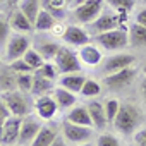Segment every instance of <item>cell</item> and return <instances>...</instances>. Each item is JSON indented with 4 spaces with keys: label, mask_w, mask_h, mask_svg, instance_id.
Wrapping results in <instances>:
<instances>
[{
    "label": "cell",
    "mask_w": 146,
    "mask_h": 146,
    "mask_svg": "<svg viewBox=\"0 0 146 146\" xmlns=\"http://www.w3.org/2000/svg\"><path fill=\"white\" fill-rule=\"evenodd\" d=\"M95 43L100 48L110 50V52L124 50L125 46H129V31H125L124 28H117V29L95 35Z\"/></svg>",
    "instance_id": "2"
},
{
    "label": "cell",
    "mask_w": 146,
    "mask_h": 146,
    "mask_svg": "<svg viewBox=\"0 0 146 146\" xmlns=\"http://www.w3.org/2000/svg\"><path fill=\"white\" fill-rule=\"evenodd\" d=\"M105 0H86L72 9V19L81 24H91L103 12Z\"/></svg>",
    "instance_id": "4"
},
{
    "label": "cell",
    "mask_w": 146,
    "mask_h": 146,
    "mask_svg": "<svg viewBox=\"0 0 146 146\" xmlns=\"http://www.w3.org/2000/svg\"><path fill=\"white\" fill-rule=\"evenodd\" d=\"M19 9L28 16V19L35 24L38 12L41 11V0H21L19 2Z\"/></svg>",
    "instance_id": "28"
},
{
    "label": "cell",
    "mask_w": 146,
    "mask_h": 146,
    "mask_svg": "<svg viewBox=\"0 0 146 146\" xmlns=\"http://www.w3.org/2000/svg\"><path fill=\"white\" fill-rule=\"evenodd\" d=\"M57 24V19L45 9H41L36 16V21H35V29L40 31V33H45V31H52L53 26Z\"/></svg>",
    "instance_id": "27"
},
{
    "label": "cell",
    "mask_w": 146,
    "mask_h": 146,
    "mask_svg": "<svg viewBox=\"0 0 146 146\" xmlns=\"http://www.w3.org/2000/svg\"><path fill=\"white\" fill-rule=\"evenodd\" d=\"M9 40H11V23L4 14H0V52L2 50L5 52Z\"/></svg>",
    "instance_id": "29"
},
{
    "label": "cell",
    "mask_w": 146,
    "mask_h": 146,
    "mask_svg": "<svg viewBox=\"0 0 146 146\" xmlns=\"http://www.w3.org/2000/svg\"><path fill=\"white\" fill-rule=\"evenodd\" d=\"M35 74H38V76H41V78H46V79H52V81H53V79L57 78V74H58V69H57L55 64L45 62L40 69L35 70Z\"/></svg>",
    "instance_id": "34"
},
{
    "label": "cell",
    "mask_w": 146,
    "mask_h": 146,
    "mask_svg": "<svg viewBox=\"0 0 146 146\" xmlns=\"http://www.w3.org/2000/svg\"><path fill=\"white\" fill-rule=\"evenodd\" d=\"M62 40L72 46H83V45H88L91 36L86 29L79 28V26H67L64 35H62Z\"/></svg>",
    "instance_id": "15"
},
{
    "label": "cell",
    "mask_w": 146,
    "mask_h": 146,
    "mask_svg": "<svg viewBox=\"0 0 146 146\" xmlns=\"http://www.w3.org/2000/svg\"><path fill=\"white\" fill-rule=\"evenodd\" d=\"M23 58H24V60H26V62H28V64H29L35 70H36V69H40V67L45 64V58H43V57H41V55H40L35 48H29Z\"/></svg>",
    "instance_id": "35"
},
{
    "label": "cell",
    "mask_w": 146,
    "mask_h": 146,
    "mask_svg": "<svg viewBox=\"0 0 146 146\" xmlns=\"http://www.w3.org/2000/svg\"><path fill=\"white\" fill-rule=\"evenodd\" d=\"M12 146H16V144H12ZM17 146H21V144H17Z\"/></svg>",
    "instance_id": "50"
},
{
    "label": "cell",
    "mask_w": 146,
    "mask_h": 146,
    "mask_svg": "<svg viewBox=\"0 0 146 146\" xmlns=\"http://www.w3.org/2000/svg\"><path fill=\"white\" fill-rule=\"evenodd\" d=\"M52 95H53V98H55L58 108H62V110L72 108V107L76 105V102H78L76 93H72V91H69V90H65V88H62V86L55 88Z\"/></svg>",
    "instance_id": "23"
},
{
    "label": "cell",
    "mask_w": 146,
    "mask_h": 146,
    "mask_svg": "<svg viewBox=\"0 0 146 146\" xmlns=\"http://www.w3.org/2000/svg\"><path fill=\"white\" fill-rule=\"evenodd\" d=\"M19 2H21V0H4V5L5 7H16Z\"/></svg>",
    "instance_id": "43"
},
{
    "label": "cell",
    "mask_w": 146,
    "mask_h": 146,
    "mask_svg": "<svg viewBox=\"0 0 146 146\" xmlns=\"http://www.w3.org/2000/svg\"><path fill=\"white\" fill-rule=\"evenodd\" d=\"M96 146H124L122 141L115 136V134H110V132H103L98 136L96 139Z\"/></svg>",
    "instance_id": "36"
},
{
    "label": "cell",
    "mask_w": 146,
    "mask_h": 146,
    "mask_svg": "<svg viewBox=\"0 0 146 146\" xmlns=\"http://www.w3.org/2000/svg\"><path fill=\"white\" fill-rule=\"evenodd\" d=\"M17 90V74L12 67H0V93Z\"/></svg>",
    "instance_id": "22"
},
{
    "label": "cell",
    "mask_w": 146,
    "mask_h": 146,
    "mask_svg": "<svg viewBox=\"0 0 146 146\" xmlns=\"http://www.w3.org/2000/svg\"><path fill=\"white\" fill-rule=\"evenodd\" d=\"M132 64H136V57L132 53H115V55H110L107 57L105 60H102L100 67H98V72L102 76H108V74H113V72H119L125 67H131Z\"/></svg>",
    "instance_id": "8"
},
{
    "label": "cell",
    "mask_w": 146,
    "mask_h": 146,
    "mask_svg": "<svg viewBox=\"0 0 146 146\" xmlns=\"http://www.w3.org/2000/svg\"><path fill=\"white\" fill-rule=\"evenodd\" d=\"M53 64L58 69V74H72V72H81V60L76 52H72L70 48L60 46L58 53L53 58Z\"/></svg>",
    "instance_id": "7"
},
{
    "label": "cell",
    "mask_w": 146,
    "mask_h": 146,
    "mask_svg": "<svg viewBox=\"0 0 146 146\" xmlns=\"http://www.w3.org/2000/svg\"><path fill=\"white\" fill-rule=\"evenodd\" d=\"M35 110H36V115H38L40 119L50 120V119L55 117V113H57V110H58V105H57V102H55L53 96L46 95V96L36 98V102H35Z\"/></svg>",
    "instance_id": "14"
},
{
    "label": "cell",
    "mask_w": 146,
    "mask_h": 146,
    "mask_svg": "<svg viewBox=\"0 0 146 146\" xmlns=\"http://www.w3.org/2000/svg\"><path fill=\"white\" fill-rule=\"evenodd\" d=\"M127 146H136V144H134V143H132V144H127Z\"/></svg>",
    "instance_id": "48"
},
{
    "label": "cell",
    "mask_w": 146,
    "mask_h": 146,
    "mask_svg": "<svg viewBox=\"0 0 146 146\" xmlns=\"http://www.w3.org/2000/svg\"><path fill=\"white\" fill-rule=\"evenodd\" d=\"M65 120L79 124V125H86V127H93V120H91V115L86 105H74L69 110Z\"/></svg>",
    "instance_id": "19"
},
{
    "label": "cell",
    "mask_w": 146,
    "mask_h": 146,
    "mask_svg": "<svg viewBox=\"0 0 146 146\" xmlns=\"http://www.w3.org/2000/svg\"><path fill=\"white\" fill-rule=\"evenodd\" d=\"M86 107L90 110V115H91V120H93V127L98 129V131H103L108 125L107 113H105V103L91 100L90 103H86Z\"/></svg>",
    "instance_id": "16"
},
{
    "label": "cell",
    "mask_w": 146,
    "mask_h": 146,
    "mask_svg": "<svg viewBox=\"0 0 146 146\" xmlns=\"http://www.w3.org/2000/svg\"><path fill=\"white\" fill-rule=\"evenodd\" d=\"M120 19H122V14L119 12H113V11H103L90 26V33L95 35H100V33H105V31H110V29H117L120 28Z\"/></svg>",
    "instance_id": "9"
},
{
    "label": "cell",
    "mask_w": 146,
    "mask_h": 146,
    "mask_svg": "<svg viewBox=\"0 0 146 146\" xmlns=\"http://www.w3.org/2000/svg\"><path fill=\"white\" fill-rule=\"evenodd\" d=\"M141 124H143V113L139 107L131 102H124L120 103V110L112 125L122 136H134Z\"/></svg>",
    "instance_id": "1"
},
{
    "label": "cell",
    "mask_w": 146,
    "mask_h": 146,
    "mask_svg": "<svg viewBox=\"0 0 146 146\" xmlns=\"http://www.w3.org/2000/svg\"><path fill=\"white\" fill-rule=\"evenodd\" d=\"M95 127H86V125H79V124H74V122H69V120H64L62 125H60V134L64 136V139L69 143V144H83V143H88L93 139L95 132H93Z\"/></svg>",
    "instance_id": "3"
},
{
    "label": "cell",
    "mask_w": 146,
    "mask_h": 146,
    "mask_svg": "<svg viewBox=\"0 0 146 146\" xmlns=\"http://www.w3.org/2000/svg\"><path fill=\"white\" fill-rule=\"evenodd\" d=\"M65 0H41V9L48 11L57 21H64L67 16V9H65Z\"/></svg>",
    "instance_id": "24"
},
{
    "label": "cell",
    "mask_w": 146,
    "mask_h": 146,
    "mask_svg": "<svg viewBox=\"0 0 146 146\" xmlns=\"http://www.w3.org/2000/svg\"><path fill=\"white\" fill-rule=\"evenodd\" d=\"M58 127L53 124H45L41 125L38 136L35 137V141L31 143V146H52V143L55 141V137L58 136Z\"/></svg>",
    "instance_id": "20"
},
{
    "label": "cell",
    "mask_w": 146,
    "mask_h": 146,
    "mask_svg": "<svg viewBox=\"0 0 146 146\" xmlns=\"http://www.w3.org/2000/svg\"><path fill=\"white\" fill-rule=\"evenodd\" d=\"M136 69L131 65V67H125L119 72H113V74H108V76H103V86L110 91V93H117V91H122L125 90L127 86L132 84L134 78H136Z\"/></svg>",
    "instance_id": "6"
},
{
    "label": "cell",
    "mask_w": 146,
    "mask_h": 146,
    "mask_svg": "<svg viewBox=\"0 0 146 146\" xmlns=\"http://www.w3.org/2000/svg\"><path fill=\"white\" fill-rule=\"evenodd\" d=\"M129 45L134 48H146V28L132 24L129 28Z\"/></svg>",
    "instance_id": "26"
},
{
    "label": "cell",
    "mask_w": 146,
    "mask_h": 146,
    "mask_svg": "<svg viewBox=\"0 0 146 146\" xmlns=\"http://www.w3.org/2000/svg\"><path fill=\"white\" fill-rule=\"evenodd\" d=\"M139 95L143 98V103L146 105V78L141 79V83H139Z\"/></svg>",
    "instance_id": "41"
},
{
    "label": "cell",
    "mask_w": 146,
    "mask_h": 146,
    "mask_svg": "<svg viewBox=\"0 0 146 146\" xmlns=\"http://www.w3.org/2000/svg\"><path fill=\"white\" fill-rule=\"evenodd\" d=\"M9 23H11V28L16 31V33H23V35H28L35 29V24L28 19V16L21 11V9H16L11 17H9Z\"/></svg>",
    "instance_id": "18"
},
{
    "label": "cell",
    "mask_w": 146,
    "mask_h": 146,
    "mask_svg": "<svg viewBox=\"0 0 146 146\" xmlns=\"http://www.w3.org/2000/svg\"><path fill=\"white\" fill-rule=\"evenodd\" d=\"M102 93V84L95 79H86L83 88H81V95L86 96V98H95Z\"/></svg>",
    "instance_id": "31"
},
{
    "label": "cell",
    "mask_w": 146,
    "mask_h": 146,
    "mask_svg": "<svg viewBox=\"0 0 146 146\" xmlns=\"http://www.w3.org/2000/svg\"><path fill=\"white\" fill-rule=\"evenodd\" d=\"M86 78L81 72H72V74H62V78L58 79V86L72 91V93H81V88L84 84Z\"/></svg>",
    "instance_id": "21"
},
{
    "label": "cell",
    "mask_w": 146,
    "mask_h": 146,
    "mask_svg": "<svg viewBox=\"0 0 146 146\" xmlns=\"http://www.w3.org/2000/svg\"><path fill=\"white\" fill-rule=\"evenodd\" d=\"M134 144L136 146H146V125L136 131V134H134Z\"/></svg>",
    "instance_id": "38"
},
{
    "label": "cell",
    "mask_w": 146,
    "mask_h": 146,
    "mask_svg": "<svg viewBox=\"0 0 146 146\" xmlns=\"http://www.w3.org/2000/svg\"><path fill=\"white\" fill-rule=\"evenodd\" d=\"M5 120H7V119H2V117H0V137H2V132H4V125H5Z\"/></svg>",
    "instance_id": "44"
},
{
    "label": "cell",
    "mask_w": 146,
    "mask_h": 146,
    "mask_svg": "<svg viewBox=\"0 0 146 146\" xmlns=\"http://www.w3.org/2000/svg\"><path fill=\"white\" fill-rule=\"evenodd\" d=\"M0 117H2V119H9V117H12V112H11V108L7 107V103L4 102L2 96H0Z\"/></svg>",
    "instance_id": "39"
},
{
    "label": "cell",
    "mask_w": 146,
    "mask_h": 146,
    "mask_svg": "<svg viewBox=\"0 0 146 146\" xmlns=\"http://www.w3.org/2000/svg\"><path fill=\"white\" fill-rule=\"evenodd\" d=\"M53 81L52 79H46V78H41L38 74H35V81H33V88H31V95L40 98V96H46L50 93H53Z\"/></svg>",
    "instance_id": "25"
},
{
    "label": "cell",
    "mask_w": 146,
    "mask_h": 146,
    "mask_svg": "<svg viewBox=\"0 0 146 146\" xmlns=\"http://www.w3.org/2000/svg\"><path fill=\"white\" fill-rule=\"evenodd\" d=\"M105 2L119 14H127L136 5V0H105Z\"/></svg>",
    "instance_id": "30"
},
{
    "label": "cell",
    "mask_w": 146,
    "mask_h": 146,
    "mask_svg": "<svg viewBox=\"0 0 146 146\" xmlns=\"http://www.w3.org/2000/svg\"><path fill=\"white\" fill-rule=\"evenodd\" d=\"M41 122L38 117H31V115H26L23 119V124H21V132H19V141L17 144L21 146H31V143L35 141V137L38 136L40 129H41Z\"/></svg>",
    "instance_id": "11"
},
{
    "label": "cell",
    "mask_w": 146,
    "mask_h": 146,
    "mask_svg": "<svg viewBox=\"0 0 146 146\" xmlns=\"http://www.w3.org/2000/svg\"><path fill=\"white\" fill-rule=\"evenodd\" d=\"M4 98V102L7 103V107L11 108L12 115L16 117H26L31 113V100L28 98V95L24 91H19V90H14V91H7V93H2L0 95Z\"/></svg>",
    "instance_id": "5"
},
{
    "label": "cell",
    "mask_w": 146,
    "mask_h": 146,
    "mask_svg": "<svg viewBox=\"0 0 146 146\" xmlns=\"http://www.w3.org/2000/svg\"><path fill=\"white\" fill-rule=\"evenodd\" d=\"M33 81H35V74H33V72L17 74V90L19 91H24V93H31Z\"/></svg>",
    "instance_id": "32"
},
{
    "label": "cell",
    "mask_w": 146,
    "mask_h": 146,
    "mask_svg": "<svg viewBox=\"0 0 146 146\" xmlns=\"http://www.w3.org/2000/svg\"><path fill=\"white\" fill-rule=\"evenodd\" d=\"M65 2H72V0H65Z\"/></svg>",
    "instance_id": "49"
},
{
    "label": "cell",
    "mask_w": 146,
    "mask_h": 146,
    "mask_svg": "<svg viewBox=\"0 0 146 146\" xmlns=\"http://www.w3.org/2000/svg\"><path fill=\"white\" fill-rule=\"evenodd\" d=\"M119 110H120V102H119V100L110 98V100L105 102V113H107V120H108V124H113V120H115Z\"/></svg>",
    "instance_id": "33"
},
{
    "label": "cell",
    "mask_w": 146,
    "mask_h": 146,
    "mask_svg": "<svg viewBox=\"0 0 146 146\" xmlns=\"http://www.w3.org/2000/svg\"><path fill=\"white\" fill-rule=\"evenodd\" d=\"M78 146H96V144H93V143L88 141V143H83V144H78Z\"/></svg>",
    "instance_id": "45"
},
{
    "label": "cell",
    "mask_w": 146,
    "mask_h": 146,
    "mask_svg": "<svg viewBox=\"0 0 146 146\" xmlns=\"http://www.w3.org/2000/svg\"><path fill=\"white\" fill-rule=\"evenodd\" d=\"M79 60L81 64L84 65H90V67H96L100 65V62L103 60V55H102V50L96 43H88V45H83L79 46Z\"/></svg>",
    "instance_id": "13"
},
{
    "label": "cell",
    "mask_w": 146,
    "mask_h": 146,
    "mask_svg": "<svg viewBox=\"0 0 146 146\" xmlns=\"http://www.w3.org/2000/svg\"><path fill=\"white\" fill-rule=\"evenodd\" d=\"M21 124H23V117H9L5 120L4 125V132L2 137H0V146H12L17 144L19 141V132H21Z\"/></svg>",
    "instance_id": "12"
},
{
    "label": "cell",
    "mask_w": 146,
    "mask_h": 146,
    "mask_svg": "<svg viewBox=\"0 0 146 146\" xmlns=\"http://www.w3.org/2000/svg\"><path fill=\"white\" fill-rule=\"evenodd\" d=\"M9 65L12 67V70L16 72V74H26V72H35V69H33V67H31L24 58H17V60L11 62Z\"/></svg>",
    "instance_id": "37"
},
{
    "label": "cell",
    "mask_w": 146,
    "mask_h": 146,
    "mask_svg": "<svg viewBox=\"0 0 146 146\" xmlns=\"http://www.w3.org/2000/svg\"><path fill=\"white\" fill-rule=\"evenodd\" d=\"M29 48H31L29 38L24 36L23 33H16V35L11 36L7 46H5V60L7 62H14L17 58H23Z\"/></svg>",
    "instance_id": "10"
},
{
    "label": "cell",
    "mask_w": 146,
    "mask_h": 146,
    "mask_svg": "<svg viewBox=\"0 0 146 146\" xmlns=\"http://www.w3.org/2000/svg\"><path fill=\"white\" fill-rule=\"evenodd\" d=\"M134 23L139 24V26H144V28H146V9L137 11V14H136V17H134Z\"/></svg>",
    "instance_id": "40"
},
{
    "label": "cell",
    "mask_w": 146,
    "mask_h": 146,
    "mask_svg": "<svg viewBox=\"0 0 146 146\" xmlns=\"http://www.w3.org/2000/svg\"><path fill=\"white\" fill-rule=\"evenodd\" d=\"M141 70H143V74H144V76H146V64H144V65H143V69H141Z\"/></svg>",
    "instance_id": "47"
},
{
    "label": "cell",
    "mask_w": 146,
    "mask_h": 146,
    "mask_svg": "<svg viewBox=\"0 0 146 146\" xmlns=\"http://www.w3.org/2000/svg\"><path fill=\"white\" fill-rule=\"evenodd\" d=\"M52 146H69V143L64 139V136H62V134H58V136L55 137V141L52 143Z\"/></svg>",
    "instance_id": "42"
},
{
    "label": "cell",
    "mask_w": 146,
    "mask_h": 146,
    "mask_svg": "<svg viewBox=\"0 0 146 146\" xmlns=\"http://www.w3.org/2000/svg\"><path fill=\"white\" fill-rule=\"evenodd\" d=\"M74 2V5H78V4H83V2H86V0H72Z\"/></svg>",
    "instance_id": "46"
},
{
    "label": "cell",
    "mask_w": 146,
    "mask_h": 146,
    "mask_svg": "<svg viewBox=\"0 0 146 146\" xmlns=\"http://www.w3.org/2000/svg\"><path fill=\"white\" fill-rule=\"evenodd\" d=\"M35 50H36L45 60H53L55 55H57L58 50H60V45H58L57 41L50 40V38H43V36H40V38L35 40Z\"/></svg>",
    "instance_id": "17"
}]
</instances>
